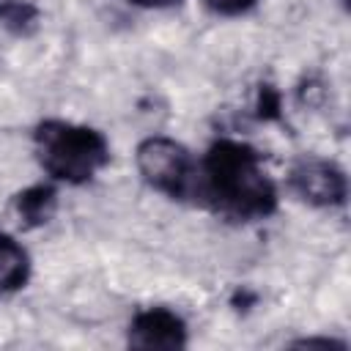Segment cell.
Wrapping results in <instances>:
<instances>
[{
    "label": "cell",
    "mask_w": 351,
    "mask_h": 351,
    "mask_svg": "<svg viewBox=\"0 0 351 351\" xmlns=\"http://www.w3.org/2000/svg\"><path fill=\"white\" fill-rule=\"evenodd\" d=\"M126 340L132 348L178 351L186 346V324L170 307H145V310L134 313Z\"/></svg>",
    "instance_id": "5"
},
{
    "label": "cell",
    "mask_w": 351,
    "mask_h": 351,
    "mask_svg": "<svg viewBox=\"0 0 351 351\" xmlns=\"http://www.w3.org/2000/svg\"><path fill=\"white\" fill-rule=\"evenodd\" d=\"M288 184L304 203L315 208H337L346 203V195H348V181L343 167L318 156L299 159L291 167Z\"/></svg>",
    "instance_id": "4"
},
{
    "label": "cell",
    "mask_w": 351,
    "mask_h": 351,
    "mask_svg": "<svg viewBox=\"0 0 351 351\" xmlns=\"http://www.w3.org/2000/svg\"><path fill=\"white\" fill-rule=\"evenodd\" d=\"M129 3H134V5H140V8H170V5H176L178 0H129Z\"/></svg>",
    "instance_id": "11"
},
{
    "label": "cell",
    "mask_w": 351,
    "mask_h": 351,
    "mask_svg": "<svg viewBox=\"0 0 351 351\" xmlns=\"http://www.w3.org/2000/svg\"><path fill=\"white\" fill-rule=\"evenodd\" d=\"M30 280V255L27 250L5 230H0V296L16 293Z\"/></svg>",
    "instance_id": "7"
},
{
    "label": "cell",
    "mask_w": 351,
    "mask_h": 351,
    "mask_svg": "<svg viewBox=\"0 0 351 351\" xmlns=\"http://www.w3.org/2000/svg\"><path fill=\"white\" fill-rule=\"evenodd\" d=\"M203 3L214 14H222V16H241L258 5V0H203Z\"/></svg>",
    "instance_id": "9"
},
{
    "label": "cell",
    "mask_w": 351,
    "mask_h": 351,
    "mask_svg": "<svg viewBox=\"0 0 351 351\" xmlns=\"http://www.w3.org/2000/svg\"><path fill=\"white\" fill-rule=\"evenodd\" d=\"M33 148L41 170L60 184H88L110 165L107 137L85 123L47 118L33 129Z\"/></svg>",
    "instance_id": "2"
},
{
    "label": "cell",
    "mask_w": 351,
    "mask_h": 351,
    "mask_svg": "<svg viewBox=\"0 0 351 351\" xmlns=\"http://www.w3.org/2000/svg\"><path fill=\"white\" fill-rule=\"evenodd\" d=\"M258 115L261 118H277L280 115V93L271 88V85H263L261 90H258Z\"/></svg>",
    "instance_id": "10"
},
{
    "label": "cell",
    "mask_w": 351,
    "mask_h": 351,
    "mask_svg": "<svg viewBox=\"0 0 351 351\" xmlns=\"http://www.w3.org/2000/svg\"><path fill=\"white\" fill-rule=\"evenodd\" d=\"M58 208V189L52 184H30L14 195V211L25 228H41Z\"/></svg>",
    "instance_id": "6"
},
{
    "label": "cell",
    "mask_w": 351,
    "mask_h": 351,
    "mask_svg": "<svg viewBox=\"0 0 351 351\" xmlns=\"http://www.w3.org/2000/svg\"><path fill=\"white\" fill-rule=\"evenodd\" d=\"M41 11L33 0H0V27L16 33V36H27L38 27Z\"/></svg>",
    "instance_id": "8"
},
{
    "label": "cell",
    "mask_w": 351,
    "mask_h": 351,
    "mask_svg": "<svg viewBox=\"0 0 351 351\" xmlns=\"http://www.w3.org/2000/svg\"><path fill=\"white\" fill-rule=\"evenodd\" d=\"M134 165L151 189L170 197H184L195 176V159L189 148L165 134H151L140 140L134 151Z\"/></svg>",
    "instance_id": "3"
},
{
    "label": "cell",
    "mask_w": 351,
    "mask_h": 351,
    "mask_svg": "<svg viewBox=\"0 0 351 351\" xmlns=\"http://www.w3.org/2000/svg\"><path fill=\"white\" fill-rule=\"evenodd\" d=\"M200 184L208 206L228 219L255 222L277 211V186L250 143L214 140L200 162Z\"/></svg>",
    "instance_id": "1"
}]
</instances>
